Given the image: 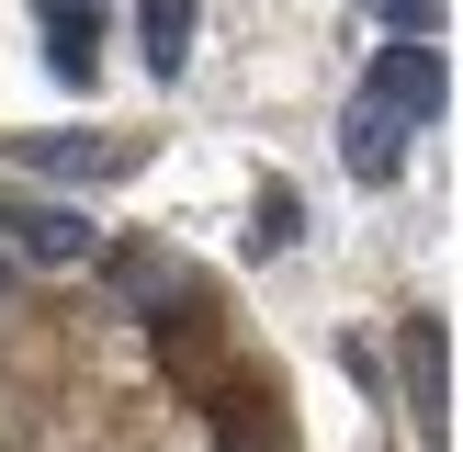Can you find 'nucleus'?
<instances>
[{"instance_id":"obj_1","label":"nucleus","mask_w":463,"mask_h":452,"mask_svg":"<svg viewBox=\"0 0 463 452\" xmlns=\"http://www.w3.org/2000/svg\"><path fill=\"white\" fill-rule=\"evenodd\" d=\"M362 90H373L396 125H441V113H452V57L430 34H396V45H373V80H362Z\"/></svg>"},{"instance_id":"obj_2","label":"nucleus","mask_w":463,"mask_h":452,"mask_svg":"<svg viewBox=\"0 0 463 452\" xmlns=\"http://www.w3.org/2000/svg\"><path fill=\"white\" fill-rule=\"evenodd\" d=\"M407 407H419V441H452V339L430 316H407Z\"/></svg>"},{"instance_id":"obj_3","label":"nucleus","mask_w":463,"mask_h":452,"mask_svg":"<svg viewBox=\"0 0 463 452\" xmlns=\"http://www.w3.org/2000/svg\"><path fill=\"white\" fill-rule=\"evenodd\" d=\"M34 23H45V68L90 90V68H102V0H34Z\"/></svg>"},{"instance_id":"obj_4","label":"nucleus","mask_w":463,"mask_h":452,"mask_svg":"<svg viewBox=\"0 0 463 452\" xmlns=\"http://www.w3.org/2000/svg\"><path fill=\"white\" fill-rule=\"evenodd\" d=\"M339 158H351V181H396V170H407V125L373 102V90H362L351 125H339Z\"/></svg>"},{"instance_id":"obj_5","label":"nucleus","mask_w":463,"mask_h":452,"mask_svg":"<svg viewBox=\"0 0 463 452\" xmlns=\"http://www.w3.org/2000/svg\"><path fill=\"white\" fill-rule=\"evenodd\" d=\"M136 34H147L158 80H181V68H193V34H203V0H136Z\"/></svg>"},{"instance_id":"obj_6","label":"nucleus","mask_w":463,"mask_h":452,"mask_svg":"<svg viewBox=\"0 0 463 452\" xmlns=\"http://www.w3.org/2000/svg\"><path fill=\"white\" fill-rule=\"evenodd\" d=\"M23 158L34 170H68V181H125L136 147H113V136H23Z\"/></svg>"},{"instance_id":"obj_7","label":"nucleus","mask_w":463,"mask_h":452,"mask_svg":"<svg viewBox=\"0 0 463 452\" xmlns=\"http://www.w3.org/2000/svg\"><path fill=\"white\" fill-rule=\"evenodd\" d=\"M294 226H306V203H294V181H260V203H249V260H271V249H294Z\"/></svg>"},{"instance_id":"obj_8","label":"nucleus","mask_w":463,"mask_h":452,"mask_svg":"<svg viewBox=\"0 0 463 452\" xmlns=\"http://www.w3.org/2000/svg\"><path fill=\"white\" fill-rule=\"evenodd\" d=\"M23 249L34 260H90V226L80 215H23Z\"/></svg>"},{"instance_id":"obj_9","label":"nucleus","mask_w":463,"mask_h":452,"mask_svg":"<svg viewBox=\"0 0 463 452\" xmlns=\"http://www.w3.org/2000/svg\"><path fill=\"white\" fill-rule=\"evenodd\" d=\"M384 23H396V34H441V0H373Z\"/></svg>"},{"instance_id":"obj_10","label":"nucleus","mask_w":463,"mask_h":452,"mask_svg":"<svg viewBox=\"0 0 463 452\" xmlns=\"http://www.w3.org/2000/svg\"><path fill=\"white\" fill-rule=\"evenodd\" d=\"M0 283H12V260H0Z\"/></svg>"}]
</instances>
